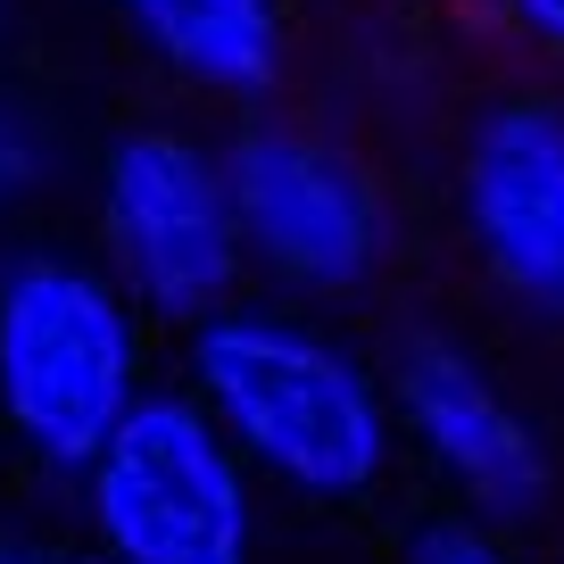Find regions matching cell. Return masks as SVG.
Listing matches in <instances>:
<instances>
[{
  "label": "cell",
  "mask_w": 564,
  "mask_h": 564,
  "mask_svg": "<svg viewBox=\"0 0 564 564\" xmlns=\"http://www.w3.org/2000/svg\"><path fill=\"white\" fill-rule=\"evenodd\" d=\"M216 432L307 498H366L390 465V399L340 340L291 316L216 307L192 340Z\"/></svg>",
  "instance_id": "1"
},
{
  "label": "cell",
  "mask_w": 564,
  "mask_h": 564,
  "mask_svg": "<svg viewBox=\"0 0 564 564\" xmlns=\"http://www.w3.org/2000/svg\"><path fill=\"white\" fill-rule=\"evenodd\" d=\"M141 324L84 258L0 265V415L42 465L84 474L117 415L141 399Z\"/></svg>",
  "instance_id": "2"
},
{
  "label": "cell",
  "mask_w": 564,
  "mask_h": 564,
  "mask_svg": "<svg viewBox=\"0 0 564 564\" xmlns=\"http://www.w3.org/2000/svg\"><path fill=\"white\" fill-rule=\"evenodd\" d=\"M91 481V531L117 564H249V474L199 399L150 390L117 415Z\"/></svg>",
  "instance_id": "3"
},
{
  "label": "cell",
  "mask_w": 564,
  "mask_h": 564,
  "mask_svg": "<svg viewBox=\"0 0 564 564\" xmlns=\"http://www.w3.org/2000/svg\"><path fill=\"white\" fill-rule=\"evenodd\" d=\"M100 216L124 282L159 316H216L241 274V225H232L225 166L192 133H124L100 175Z\"/></svg>",
  "instance_id": "4"
},
{
  "label": "cell",
  "mask_w": 564,
  "mask_h": 564,
  "mask_svg": "<svg viewBox=\"0 0 564 564\" xmlns=\"http://www.w3.org/2000/svg\"><path fill=\"white\" fill-rule=\"evenodd\" d=\"M225 192H232L241 241L291 282L340 291L382 258V192L366 183V166L340 159L316 133L249 124L225 150Z\"/></svg>",
  "instance_id": "5"
},
{
  "label": "cell",
  "mask_w": 564,
  "mask_h": 564,
  "mask_svg": "<svg viewBox=\"0 0 564 564\" xmlns=\"http://www.w3.org/2000/svg\"><path fill=\"white\" fill-rule=\"evenodd\" d=\"M465 225L498 282L564 316V117L498 108L465 150Z\"/></svg>",
  "instance_id": "6"
},
{
  "label": "cell",
  "mask_w": 564,
  "mask_h": 564,
  "mask_svg": "<svg viewBox=\"0 0 564 564\" xmlns=\"http://www.w3.org/2000/svg\"><path fill=\"white\" fill-rule=\"evenodd\" d=\"M399 415L415 423V441L432 448V465L457 474V490L498 523H523L547 498V457L531 441V423L514 415V399L448 340H406L399 357Z\"/></svg>",
  "instance_id": "7"
},
{
  "label": "cell",
  "mask_w": 564,
  "mask_h": 564,
  "mask_svg": "<svg viewBox=\"0 0 564 564\" xmlns=\"http://www.w3.org/2000/svg\"><path fill=\"white\" fill-rule=\"evenodd\" d=\"M175 75H192L199 91H249L274 84L282 67V18L274 0H108Z\"/></svg>",
  "instance_id": "8"
},
{
  "label": "cell",
  "mask_w": 564,
  "mask_h": 564,
  "mask_svg": "<svg viewBox=\"0 0 564 564\" xmlns=\"http://www.w3.org/2000/svg\"><path fill=\"white\" fill-rule=\"evenodd\" d=\"M34 183H42V133L18 100H0V208H18Z\"/></svg>",
  "instance_id": "9"
},
{
  "label": "cell",
  "mask_w": 564,
  "mask_h": 564,
  "mask_svg": "<svg viewBox=\"0 0 564 564\" xmlns=\"http://www.w3.org/2000/svg\"><path fill=\"white\" fill-rule=\"evenodd\" d=\"M415 564H507V556H498L481 531H465V523H432L415 540Z\"/></svg>",
  "instance_id": "10"
},
{
  "label": "cell",
  "mask_w": 564,
  "mask_h": 564,
  "mask_svg": "<svg viewBox=\"0 0 564 564\" xmlns=\"http://www.w3.org/2000/svg\"><path fill=\"white\" fill-rule=\"evenodd\" d=\"M514 18H523V34H540L564 58V0H514Z\"/></svg>",
  "instance_id": "11"
},
{
  "label": "cell",
  "mask_w": 564,
  "mask_h": 564,
  "mask_svg": "<svg viewBox=\"0 0 564 564\" xmlns=\"http://www.w3.org/2000/svg\"><path fill=\"white\" fill-rule=\"evenodd\" d=\"M0 564H51V556H34V547H18V540H0Z\"/></svg>",
  "instance_id": "12"
},
{
  "label": "cell",
  "mask_w": 564,
  "mask_h": 564,
  "mask_svg": "<svg viewBox=\"0 0 564 564\" xmlns=\"http://www.w3.org/2000/svg\"><path fill=\"white\" fill-rule=\"evenodd\" d=\"M75 564H117V556H75Z\"/></svg>",
  "instance_id": "13"
}]
</instances>
